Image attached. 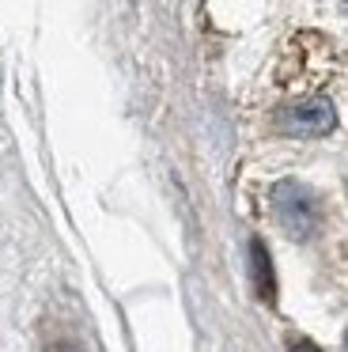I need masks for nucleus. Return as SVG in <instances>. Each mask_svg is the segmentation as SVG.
<instances>
[{
    "label": "nucleus",
    "instance_id": "f257e3e1",
    "mask_svg": "<svg viewBox=\"0 0 348 352\" xmlns=\"http://www.w3.org/2000/svg\"><path fill=\"white\" fill-rule=\"evenodd\" d=\"M272 208H276L280 228L292 239H310L322 223V208H318V197L299 182H280L272 190Z\"/></svg>",
    "mask_w": 348,
    "mask_h": 352
},
{
    "label": "nucleus",
    "instance_id": "f03ea898",
    "mask_svg": "<svg viewBox=\"0 0 348 352\" xmlns=\"http://www.w3.org/2000/svg\"><path fill=\"white\" fill-rule=\"evenodd\" d=\"M280 129L292 137H325L337 129V110L329 99H303L280 114Z\"/></svg>",
    "mask_w": 348,
    "mask_h": 352
},
{
    "label": "nucleus",
    "instance_id": "7ed1b4c3",
    "mask_svg": "<svg viewBox=\"0 0 348 352\" xmlns=\"http://www.w3.org/2000/svg\"><path fill=\"white\" fill-rule=\"evenodd\" d=\"M250 276H254V292L261 303H272L276 299V276H272V261H269V250H265L261 239L250 243Z\"/></svg>",
    "mask_w": 348,
    "mask_h": 352
},
{
    "label": "nucleus",
    "instance_id": "20e7f679",
    "mask_svg": "<svg viewBox=\"0 0 348 352\" xmlns=\"http://www.w3.org/2000/svg\"><path fill=\"white\" fill-rule=\"evenodd\" d=\"M292 352H318V349H314V341H307V337H295V341H292Z\"/></svg>",
    "mask_w": 348,
    "mask_h": 352
},
{
    "label": "nucleus",
    "instance_id": "39448f33",
    "mask_svg": "<svg viewBox=\"0 0 348 352\" xmlns=\"http://www.w3.org/2000/svg\"><path fill=\"white\" fill-rule=\"evenodd\" d=\"M345 8H348V0H345Z\"/></svg>",
    "mask_w": 348,
    "mask_h": 352
}]
</instances>
